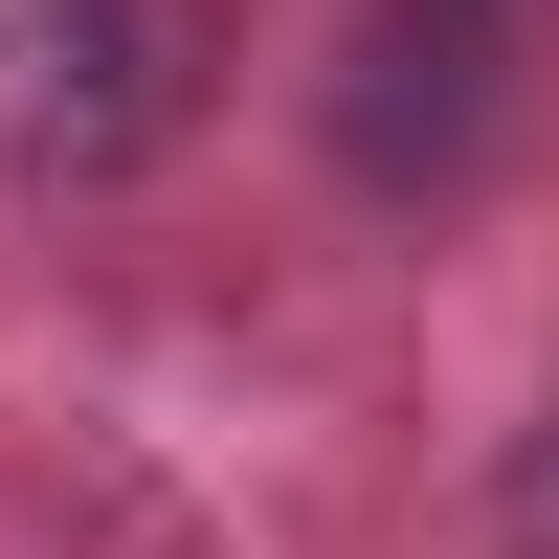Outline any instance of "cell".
I'll list each match as a JSON object with an SVG mask.
<instances>
[{"label": "cell", "instance_id": "6da1fadb", "mask_svg": "<svg viewBox=\"0 0 559 559\" xmlns=\"http://www.w3.org/2000/svg\"><path fill=\"white\" fill-rule=\"evenodd\" d=\"M202 68H224V0H23L0 23V157L23 179H134L202 134Z\"/></svg>", "mask_w": 559, "mask_h": 559}, {"label": "cell", "instance_id": "7a4b0ae2", "mask_svg": "<svg viewBox=\"0 0 559 559\" xmlns=\"http://www.w3.org/2000/svg\"><path fill=\"white\" fill-rule=\"evenodd\" d=\"M559 0H358V68H336V157L381 179H471L492 134H515V68H537Z\"/></svg>", "mask_w": 559, "mask_h": 559}]
</instances>
